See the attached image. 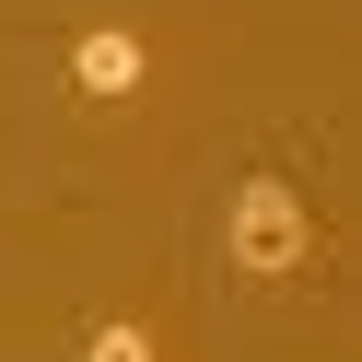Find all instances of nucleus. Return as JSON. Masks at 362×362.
Listing matches in <instances>:
<instances>
[{"label":"nucleus","mask_w":362,"mask_h":362,"mask_svg":"<svg viewBox=\"0 0 362 362\" xmlns=\"http://www.w3.org/2000/svg\"><path fill=\"white\" fill-rule=\"evenodd\" d=\"M304 199L281 187V175H245L234 187V269L245 281H292V269H304Z\"/></svg>","instance_id":"1"},{"label":"nucleus","mask_w":362,"mask_h":362,"mask_svg":"<svg viewBox=\"0 0 362 362\" xmlns=\"http://www.w3.org/2000/svg\"><path fill=\"white\" fill-rule=\"evenodd\" d=\"M141 71H152V47H141L129 24H94V35L71 47V94H94V105H129Z\"/></svg>","instance_id":"2"},{"label":"nucleus","mask_w":362,"mask_h":362,"mask_svg":"<svg viewBox=\"0 0 362 362\" xmlns=\"http://www.w3.org/2000/svg\"><path fill=\"white\" fill-rule=\"evenodd\" d=\"M82 362H152V327H129V315H105V327L82 339Z\"/></svg>","instance_id":"3"}]
</instances>
